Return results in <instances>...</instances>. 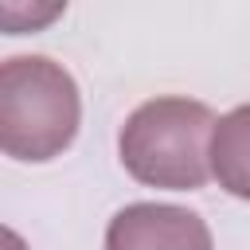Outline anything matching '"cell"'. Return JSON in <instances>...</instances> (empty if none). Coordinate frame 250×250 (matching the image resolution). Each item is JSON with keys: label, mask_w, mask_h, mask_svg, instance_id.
Segmentation results:
<instances>
[{"label": "cell", "mask_w": 250, "mask_h": 250, "mask_svg": "<svg viewBox=\"0 0 250 250\" xmlns=\"http://www.w3.org/2000/svg\"><path fill=\"white\" fill-rule=\"evenodd\" d=\"M211 176L227 195L250 203V102L219 117L211 137Z\"/></svg>", "instance_id": "cell-4"}, {"label": "cell", "mask_w": 250, "mask_h": 250, "mask_svg": "<svg viewBox=\"0 0 250 250\" xmlns=\"http://www.w3.org/2000/svg\"><path fill=\"white\" fill-rule=\"evenodd\" d=\"M82 125L74 74L47 55H12L0 62V148L23 164L62 156Z\"/></svg>", "instance_id": "cell-2"}, {"label": "cell", "mask_w": 250, "mask_h": 250, "mask_svg": "<svg viewBox=\"0 0 250 250\" xmlns=\"http://www.w3.org/2000/svg\"><path fill=\"white\" fill-rule=\"evenodd\" d=\"M105 250H215L199 211L176 203H125L105 227Z\"/></svg>", "instance_id": "cell-3"}, {"label": "cell", "mask_w": 250, "mask_h": 250, "mask_svg": "<svg viewBox=\"0 0 250 250\" xmlns=\"http://www.w3.org/2000/svg\"><path fill=\"white\" fill-rule=\"evenodd\" d=\"M8 250H23V242H20V234H16V230H8Z\"/></svg>", "instance_id": "cell-5"}, {"label": "cell", "mask_w": 250, "mask_h": 250, "mask_svg": "<svg viewBox=\"0 0 250 250\" xmlns=\"http://www.w3.org/2000/svg\"><path fill=\"white\" fill-rule=\"evenodd\" d=\"M219 117L211 105L164 94L141 102L121 133H117V156L121 168L145 184L164 191H199L211 180V137Z\"/></svg>", "instance_id": "cell-1"}]
</instances>
